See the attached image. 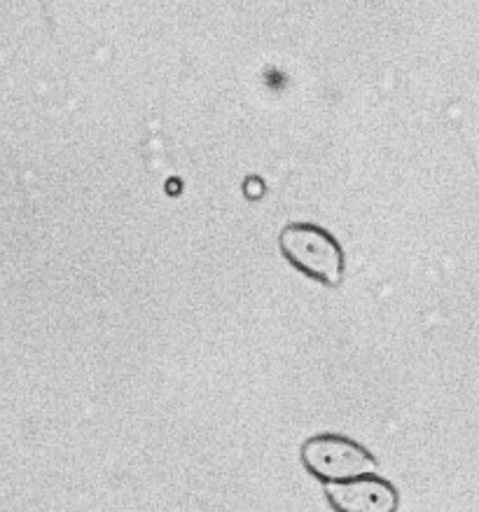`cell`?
<instances>
[{"label":"cell","instance_id":"3","mask_svg":"<svg viewBox=\"0 0 479 512\" xmlns=\"http://www.w3.org/2000/svg\"><path fill=\"white\" fill-rule=\"evenodd\" d=\"M325 496L335 512H395L400 503L398 489L377 475L325 484Z\"/></svg>","mask_w":479,"mask_h":512},{"label":"cell","instance_id":"2","mask_svg":"<svg viewBox=\"0 0 479 512\" xmlns=\"http://www.w3.org/2000/svg\"><path fill=\"white\" fill-rule=\"evenodd\" d=\"M302 463L316 480L325 484L356 480L363 475H374L379 461L363 445L344 435H314L302 445Z\"/></svg>","mask_w":479,"mask_h":512},{"label":"cell","instance_id":"1","mask_svg":"<svg viewBox=\"0 0 479 512\" xmlns=\"http://www.w3.org/2000/svg\"><path fill=\"white\" fill-rule=\"evenodd\" d=\"M281 255L304 276L339 288L344 281V248L325 227L316 223H288L279 234Z\"/></svg>","mask_w":479,"mask_h":512}]
</instances>
